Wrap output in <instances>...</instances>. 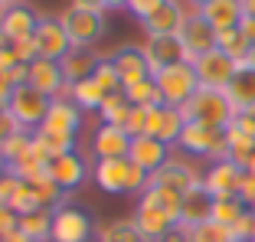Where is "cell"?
<instances>
[{"label":"cell","mask_w":255,"mask_h":242,"mask_svg":"<svg viewBox=\"0 0 255 242\" xmlns=\"http://www.w3.org/2000/svg\"><path fill=\"white\" fill-rule=\"evenodd\" d=\"M233 124H236L239 131H246L249 137H255V108H246V112H239Z\"/></svg>","instance_id":"46"},{"label":"cell","mask_w":255,"mask_h":242,"mask_svg":"<svg viewBox=\"0 0 255 242\" xmlns=\"http://www.w3.org/2000/svg\"><path fill=\"white\" fill-rule=\"evenodd\" d=\"M69 102H72L79 112H92V108H102L105 102V92L95 79H85V82H75L69 85Z\"/></svg>","instance_id":"29"},{"label":"cell","mask_w":255,"mask_h":242,"mask_svg":"<svg viewBox=\"0 0 255 242\" xmlns=\"http://www.w3.org/2000/svg\"><path fill=\"white\" fill-rule=\"evenodd\" d=\"M95 79L98 85H102V92L105 95H115V92H125V85H121V76H118V69H115V62H112V56H105V59H98V66H95Z\"/></svg>","instance_id":"38"},{"label":"cell","mask_w":255,"mask_h":242,"mask_svg":"<svg viewBox=\"0 0 255 242\" xmlns=\"http://www.w3.org/2000/svg\"><path fill=\"white\" fill-rule=\"evenodd\" d=\"M3 3H7V7H23L26 0H3Z\"/></svg>","instance_id":"57"},{"label":"cell","mask_w":255,"mask_h":242,"mask_svg":"<svg viewBox=\"0 0 255 242\" xmlns=\"http://www.w3.org/2000/svg\"><path fill=\"white\" fill-rule=\"evenodd\" d=\"M193 69H196V79H200V89H219V92H226V85L233 82L239 62H233L223 49H210V53H203L200 59L193 62Z\"/></svg>","instance_id":"8"},{"label":"cell","mask_w":255,"mask_h":242,"mask_svg":"<svg viewBox=\"0 0 255 242\" xmlns=\"http://www.w3.org/2000/svg\"><path fill=\"white\" fill-rule=\"evenodd\" d=\"M16 131H20V124H16V118L10 112H0V147H3V144L10 141V137L16 134Z\"/></svg>","instance_id":"44"},{"label":"cell","mask_w":255,"mask_h":242,"mask_svg":"<svg viewBox=\"0 0 255 242\" xmlns=\"http://www.w3.org/2000/svg\"><path fill=\"white\" fill-rule=\"evenodd\" d=\"M20 187H23V180L16 174H10V170L0 177V206H10V200L16 197V190H20Z\"/></svg>","instance_id":"41"},{"label":"cell","mask_w":255,"mask_h":242,"mask_svg":"<svg viewBox=\"0 0 255 242\" xmlns=\"http://www.w3.org/2000/svg\"><path fill=\"white\" fill-rule=\"evenodd\" d=\"M92 151H95L98 160H115V157H128L131 151V137H128L125 128L118 124H102L92 137Z\"/></svg>","instance_id":"20"},{"label":"cell","mask_w":255,"mask_h":242,"mask_svg":"<svg viewBox=\"0 0 255 242\" xmlns=\"http://www.w3.org/2000/svg\"><path fill=\"white\" fill-rule=\"evenodd\" d=\"M246 210H249V206L242 203L239 197L216 200V203H213V216H210V220H213V223H219V226H229V229H233L236 223L242 220V213H246Z\"/></svg>","instance_id":"34"},{"label":"cell","mask_w":255,"mask_h":242,"mask_svg":"<svg viewBox=\"0 0 255 242\" xmlns=\"http://www.w3.org/2000/svg\"><path fill=\"white\" fill-rule=\"evenodd\" d=\"M137 226V233L144 236V242H160L170 229H177V220H170L167 213H160L157 206H150V203H137V213L131 216Z\"/></svg>","instance_id":"19"},{"label":"cell","mask_w":255,"mask_h":242,"mask_svg":"<svg viewBox=\"0 0 255 242\" xmlns=\"http://www.w3.org/2000/svg\"><path fill=\"white\" fill-rule=\"evenodd\" d=\"M249 174H255V154H252V160H249V167H246Z\"/></svg>","instance_id":"59"},{"label":"cell","mask_w":255,"mask_h":242,"mask_svg":"<svg viewBox=\"0 0 255 242\" xmlns=\"http://www.w3.org/2000/svg\"><path fill=\"white\" fill-rule=\"evenodd\" d=\"M10 99H13V85L0 76V112H7V108H10Z\"/></svg>","instance_id":"49"},{"label":"cell","mask_w":255,"mask_h":242,"mask_svg":"<svg viewBox=\"0 0 255 242\" xmlns=\"http://www.w3.org/2000/svg\"><path fill=\"white\" fill-rule=\"evenodd\" d=\"M95 183L105 193H128V174H131V160L115 157V160H98L95 164Z\"/></svg>","instance_id":"22"},{"label":"cell","mask_w":255,"mask_h":242,"mask_svg":"<svg viewBox=\"0 0 255 242\" xmlns=\"http://www.w3.org/2000/svg\"><path fill=\"white\" fill-rule=\"evenodd\" d=\"M252 242H255V239H252Z\"/></svg>","instance_id":"63"},{"label":"cell","mask_w":255,"mask_h":242,"mask_svg":"<svg viewBox=\"0 0 255 242\" xmlns=\"http://www.w3.org/2000/svg\"><path fill=\"white\" fill-rule=\"evenodd\" d=\"M242 13H246V16H255V0H242Z\"/></svg>","instance_id":"54"},{"label":"cell","mask_w":255,"mask_h":242,"mask_svg":"<svg viewBox=\"0 0 255 242\" xmlns=\"http://www.w3.org/2000/svg\"><path fill=\"white\" fill-rule=\"evenodd\" d=\"M183 121H193V124H203V128H216V131H226L229 124L236 121V108L233 102L226 99V92L219 89H200L187 105L180 108Z\"/></svg>","instance_id":"1"},{"label":"cell","mask_w":255,"mask_h":242,"mask_svg":"<svg viewBox=\"0 0 255 242\" xmlns=\"http://www.w3.org/2000/svg\"><path fill=\"white\" fill-rule=\"evenodd\" d=\"M125 95H128V102L137 105V108H157V105H164V102H160V92H157L154 76L144 79V82H137V85H131V89H125Z\"/></svg>","instance_id":"33"},{"label":"cell","mask_w":255,"mask_h":242,"mask_svg":"<svg viewBox=\"0 0 255 242\" xmlns=\"http://www.w3.org/2000/svg\"><path fill=\"white\" fill-rule=\"evenodd\" d=\"M98 242H144V236L137 233L134 220H118V223H108V226H102Z\"/></svg>","instance_id":"35"},{"label":"cell","mask_w":255,"mask_h":242,"mask_svg":"<svg viewBox=\"0 0 255 242\" xmlns=\"http://www.w3.org/2000/svg\"><path fill=\"white\" fill-rule=\"evenodd\" d=\"M0 46H10V39H7V36H3V33H0Z\"/></svg>","instance_id":"61"},{"label":"cell","mask_w":255,"mask_h":242,"mask_svg":"<svg viewBox=\"0 0 255 242\" xmlns=\"http://www.w3.org/2000/svg\"><path fill=\"white\" fill-rule=\"evenodd\" d=\"M203 183V177L196 174L193 167L187 164V160H167L160 170H154L150 174V183L147 187H170V190H177V193H190L193 187H200Z\"/></svg>","instance_id":"13"},{"label":"cell","mask_w":255,"mask_h":242,"mask_svg":"<svg viewBox=\"0 0 255 242\" xmlns=\"http://www.w3.org/2000/svg\"><path fill=\"white\" fill-rule=\"evenodd\" d=\"M79 124H82V115H79V108H75L69 99H53V105H49V115H46V121L39 124L36 131H46V134H69V137H75Z\"/></svg>","instance_id":"18"},{"label":"cell","mask_w":255,"mask_h":242,"mask_svg":"<svg viewBox=\"0 0 255 242\" xmlns=\"http://www.w3.org/2000/svg\"><path fill=\"white\" fill-rule=\"evenodd\" d=\"M246 66H249V69H252V72H255V46H252V49H249V59H246Z\"/></svg>","instance_id":"55"},{"label":"cell","mask_w":255,"mask_h":242,"mask_svg":"<svg viewBox=\"0 0 255 242\" xmlns=\"http://www.w3.org/2000/svg\"><path fill=\"white\" fill-rule=\"evenodd\" d=\"M0 242H33V239H26V236H23L20 229H13V233H7V236H3Z\"/></svg>","instance_id":"52"},{"label":"cell","mask_w":255,"mask_h":242,"mask_svg":"<svg viewBox=\"0 0 255 242\" xmlns=\"http://www.w3.org/2000/svg\"><path fill=\"white\" fill-rule=\"evenodd\" d=\"M233 239L236 242H252L255 239V213L252 210H246V213H242V220L233 226Z\"/></svg>","instance_id":"40"},{"label":"cell","mask_w":255,"mask_h":242,"mask_svg":"<svg viewBox=\"0 0 255 242\" xmlns=\"http://www.w3.org/2000/svg\"><path fill=\"white\" fill-rule=\"evenodd\" d=\"M16 53H13V46H0V76H7L10 69L16 66Z\"/></svg>","instance_id":"48"},{"label":"cell","mask_w":255,"mask_h":242,"mask_svg":"<svg viewBox=\"0 0 255 242\" xmlns=\"http://www.w3.org/2000/svg\"><path fill=\"white\" fill-rule=\"evenodd\" d=\"M13 46V53H16V59L23 62V66H30V62H36L39 59V53H36V39H20V43H10Z\"/></svg>","instance_id":"42"},{"label":"cell","mask_w":255,"mask_h":242,"mask_svg":"<svg viewBox=\"0 0 255 242\" xmlns=\"http://www.w3.org/2000/svg\"><path fill=\"white\" fill-rule=\"evenodd\" d=\"M85 174H89V167H85V160L79 157V154H66V157L49 160V177H53V183H59L62 190H75L85 180Z\"/></svg>","instance_id":"25"},{"label":"cell","mask_w":255,"mask_h":242,"mask_svg":"<svg viewBox=\"0 0 255 242\" xmlns=\"http://www.w3.org/2000/svg\"><path fill=\"white\" fill-rule=\"evenodd\" d=\"M187 13L190 10H183L180 0H167L164 7H157L147 20H141V26L147 36H177L183 20H187Z\"/></svg>","instance_id":"17"},{"label":"cell","mask_w":255,"mask_h":242,"mask_svg":"<svg viewBox=\"0 0 255 242\" xmlns=\"http://www.w3.org/2000/svg\"><path fill=\"white\" fill-rule=\"evenodd\" d=\"M128 160L134 167H141V170H147V174H154V170H160V167L170 160V147H167L164 141H157V137H150V134L131 137Z\"/></svg>","instance_id":"15"},{"label":"cell","mask_w":255,"mask_h":242,"mask_svg":"<svg viewBox=\"0 0 255 242\" xmlns=\"http://www.w3.org/2000/svg\"><path fill=\"white\" fill-rule=\"evenodd\" d=\"M252 213H255V206H252Z\"/></svg>","instance_id":"62"},{"label":"cell","mask_w":255,"mask_h":242,"mask_svg":"<svg viewBox=\"0 0 255 242\" xmlns=\"http://www.w3.org/2000/svg\"><path fill=\"white\" fill-rule=\"evenodd\" d=\"M7 10H10V7L3 3V0H0V20H3V13H7Z\"/></svg>","instance_id":"60"},{"label":"cell","mask_w":255,"mask_h":242,"mask_svg":"<svg viewBox=\"0 0 255 242\" xmlns=\"http://www.w3.org/2000/svg\"><path fill=\"white\" fill-rule=\"evenodd\" d=\"M53 242H92V216L66 203L53 213Z\"/></svg>","instance_id":"9"},{"label":"cell","mask_w":255,"mask_h":242,"mask_svg":"<svg viewBox=\"0 0 255 242\" xmlns=\"http://www.w3.org/2000/svg\"><path fill=\"white\" fill-rule=\"evenodd\" d=\"M72 7H82V10H105L102 0H72Z\"/></svg>","instance_id":"51"},{"label":"cell","mask_w":255,"mask_h":242,"mask_svg":"<svg viewBox=\"0 0 255 242\" xmlns=\"http://www.w3.org/2000/svg\"><path fill=\"white\" fill-rule=\"evenodd\" d=\"M177 36H180L183 49H187V62H196L203 53L216 49V36H219V33L213 30L210 23H206V16H203L200 10H190Z\"/></svg>","instance_id":"7"},{"label":"cell","mask_w":255,"mask_h":242,"mask_svg":"<svg viewBox=\"0 0 255 242\" xmlns=\"http://www.w3.org/2000/svg\"><path fill=\"white\" fill-rule=\"evenodd\" d=\"M187 154H196V157H206V160H229V137L226 131H216V128H203V124H193L187 121L180 141H177Z\"/></svg>","instance_id":"4"},{"label":"cell","mask_w":255,"mask_h":242,"mask_svg":"<svg viewBox=\"0 0 255 242\" xmlns=\"http://www.w3.org/2000/svg\"><path fill=\"white\" fill-rule=\"evenodd\" d=\"M59 66H62V76H66V85H75V82H85V79L95 76L98 56H92L89 49H72Z\"/></svg>","instance_id":"28"},{"label":"cell","mask_w":255,"mask_h":242,"mask_svg":"<svg viewBox=\"0 0 255 242\" xmlns=\"http://www.w3.org/2000/svg\"><path fill=\"white\" fill-rule=\"evenodd\" d=\"M33 39H36V53H39V59L62 62L69 53H72V39H69V33H66V26H62L59 16H39Z\"/></svg>","instance_id":"6"},{"label":"cell","mask_w":255,"mask_h":242,"mask_svg":"<svg viewBox=\"0 0 255 242\" xmlns=\"http://www.w3.org/2000/svg\"><path fill=\"white\" fill-rule=\"evenodd\" d=\"M125 131H128V137H141L144 131H147V108L131 105V112H128V121H125Z\"/></svg>","instance_id":"39"},{"label":"cell","mask_w":255,"mask_h":242,"mask_svg":"<svg viewBox=\"0 0 255 242\" xmlns=\"http://www.w3.org/2000/svg\"><path fill=\"white\" fill-rule=\"evenodd\" d=\"M49 105H53V99H46L43 92H36L33 85H20V89H13V99H10L7 112L16 118L20 128L33 131V128H39V124L46 121Z\"/></svg>","instance_id":"5"},{"label":"cell","mask_w":255,"mask_h":242,"mask_svg":"<svg viewBox=\"0 0 255 242\" xmlns=\"http://www.w3.org/2000/svg\"><path fill=\"white\" fill-rule=\"evenodd\" d=\"M183 128H187V121H183L180 108H170V105L147 108V131H144V134H150V137H157V141H164L167 147L180 141Z\"/></svg>","instance_id":"11"},{"label":"cell","mask_w":255,"mask_h":242,"mask_svg":"<svg viewBox=\"0 0 255 242\" xmlns=\"http://www.w3.org/2000/svg\"><path fill=\"white\" fill-rule=\"evenodd\" d=\"M102 7H105V10H121V7H125L128 10V0H102Z\"/></svg>","instance_id":"53"},{"label":"cell","mask_w":255,"mask_h":242,"mask_svg":"<svg viewBox=\"0 0 255 242\" xmlns=\"http://www.w3.org/2000/svg\"><path fill=\"white\" fill-rule=\"evenodd\" d=\"M154 82H157L160 102L170 108H183L200 92V79H196L193 62H177V66L160 69V72H154Z\"/></svg>","instance_id":"2"},{"label":"cell","mask_w":255,"mask_h":242,"mask_svg":"<svg viewBox=\"0 0 255 242\" xmlns=\"http://www.w3.org/2000/svg\"><path fill=\"white\" fill-rule=\"evenodd\" d=\"M226 137H229V160L246 170L249 160H252V154H255V137H249L246 131H239L236 124L226 128Z\"/></svg>","instance_id":"30"},{"label":"cell","mask_w":255,"mask_h":242,"mask_svg":"<svg viewBox=\"0 0 255 242\" xmlns=\"http://www.w3.org/2000/svg\"><path fill=\"white\" fill-rule=\"evenodd\" d=\"M239 33L255 46V16H242V20H239Z\"/></svg>","instance_id":"50"},{"label":"cell","mask_w":255,"mask_h":242,"mask_svg":"<svg viewBox=\"0 0 255 242\" xmlns=\"http://www.w3.org/2000/svg\"><path fill=\"white\" fill-rule=\"evenodd\" d=\"M213 203L216 200L206 193V187H193L190 193H183V206H180V229H193L200 223H206L213 216Z\"/></svg>","instance_id":"21"},{"label":"cell","mask_w":255,"mask_h":242,"mask_svg":"<svg viewBox=\"0 0 255 242\" xmlns=\"http://www.w3.org/2000/svg\"><path fill=\"white\" fill-rule=\"evenodd\" d=\"M242 177L246 170L236 167L233 160H216V164L203 174V187L213 200H229V197H239V187H242Z\"/></svg>","instance_id":"10"},{"label":"cell","mask_w":255,"mask_h":242,"mask_svg":"<svg viewBox=\"0 0 255 242\" xmlns=\"http://www.w3.org/2000/svg\"><path fill=\"white\" fill-rule=\"evenodd\" d=\"M226 99L233 102L236 112H246V108H255V72L249 66L236 69L233 82L226 85Z\"/></svg>","instance_id":"26"},{"label":"cell","mask_w":255,"mask_h":242,"mask_svg":"<svg viewBox=\"0 0 255 242\" xmlns=\"http://www.w3.org/2000/svg\"><path fill=\"white\" fill-rule=\"evenodd\" d=\"M144 56H147V62H150V72H160V69H167V66L187 62V49H183L180 36H147Z\"/></svg>","instance_id":"16"},{"label":"cell","mask_w":255,"mask_h":242,"mask_svg":"<svg viewBox=\"0 0 255 242\" xmlns=\"http://www.w3.org/2000/svg\"><path fill=\"white\" fill-rule=\"evenodd\" d=\"M53 213H56V210H46V206H39V210L20 216L16 229H20L26 239H33V242H53Z\"/></svg>","instance_id":"27"},{"label":"cell","mask_w":255,"mask_h":242,"mask_svg":"<svg viewBox=\"0 0 255 242\" xmlns=\"http://www.w3.org/2000/svg\"><path fill=\"white\" fill-rule=\"evenodd\" d=\"M190 3H193V10H203L206 3H210V0H190Z\"/></svg>","instance_id":"56"},{"label":"cell","mask_w":255,"mask_h":242,"mask_svg":"<svg viewBox=\"0 0 255 242\" xmlns=\"http://www.w3.org/2000/svg\"><path fill=\"white\" fill-rule=\"evenodd\" d=\"M164 3H167V0H128V10H131L137 20H147V16L154 13L157 7H164Z\"/></svg>","instance_id":"43"},{"label":"cell","mask_w":255,"mask_h":242,"mask_svg":"<svg viewBox=\"0 0 255 242\" xmlns=\"http://www.w3.org/2000/svg\"><path fill=\"white\" fill-rule=\"evenodd\" d=\"M36 23H39V16L33 13L26 3H23V7H10L7 13H3V20H0V33H3L10 43H20V39H30L33 33H36Z\"/></svg>","instance_id":"23"},{"label":"cell","mask_w":255,"mask_h":242,"mask_svg":"<svg viewBox=\"0 0 255 242\" xmlns=\"http://www.w3.org/2000/svg\"><path fill=\"white\" fill-rule=\"evenodd\" d=\"M187 242H236V239H233V229L229 226H219V223L206 220L200 226L187 229Z\"/></svg>","instance_id":"36"},{"label":"cell","mask_w":255,"mask_h":242,"mask_svg":"<svg viewBox=\"0 0 255 242\" xmlns=\"http://www.w3.org/2000/svg\"><path fill=\"white\" fill-rule=\"evenodd\" d=\"M16 223H20V216H16L10 206H0V239H3L7 233H13Z\"/></svg>","instance_id":"47"},{"label":"cell","mask_w":255,"mask_h":242,"mask_svg":"<svg viewBox=\"0 0 255 242\" xmlns=\"http://www.w3.org/2000/svg\"><path fill=\"white\" fill-rule=\"evenodd\" d=\"M112 62H115V69H118L125 89H131V85H137V82H144V79L154 76L147 56H144V46H121L118 53L112 56Z\"/></svg>","instance_id":"14"},{"label":"cell","mask_w":255,"mask_h":242,"mask_svg":"<svg viewBox=\"0 0 255 242\" xmlns=\"http://www.w3.org/2000/svg\"><path fill=\"white\" fill-rule=\"evenodd\" d=\"M7 170H10V167H7V160H3V157H0V177H3V174H7Z\"/></svg>","instance_id":"58"},{"label":"cell","mask_w":255,"mask_h":242,"mask_svg":"<svg viewBox=\"0 0 255 242\" xmlns=\"http://www.w3.org/2000/svg\"><path fill=\"white\" fill-rule=\"evenodd\" d=\"M30 147H33V131L20 128L7 144H3V147H0V157L7 160V167H10V164H16L20 157H26V154H30Z\"/></svg>","instance_id":"37"},{"label":"cell","mask_w":255,"mask_h":242,"mask_svg":"<svg viewBox=\"0 0 255 242\" xmlns=\"http://www.w3.org/2000/svg\"><path fill=\"white\" fill-rule=\"evenodd\" d=\"M216 49H223V53L229 56L233 62L246 66V59H249V49H252V43H249V39L239 33V26H236V30H226V33H219V36H216Z\"/></svg>","instance_id":"31"},{"label":"cell","mask_w":255,"mask_h":242,"mask_svg":"<svg viewBox=\"0 0 255 242\" xmlns=\"http://www.w3.org/2000/svg\"><path fill=\"white\" fill-rule=\"evenodd\" d=\"M62 26H66L72 49H89L102 39L105 33V10H82V7H69L59 13Z\"/></svg>","instance_id":"3"},{"label":"cell","mask_w":255,"mask_h":242,"mask_svg":"<svg viewBox=\"0 0 255 242\" xmlns=\"http://www.w3.org/2000/svg\"><path fill=\"white\" fill-rule=\"evenodd\" d=\"M200 13L206 16V23H210L216 33L236 30V26H239V20L246 16V13H242V0H210Z\"/></svg>","instance_id":"24"},{"label":"cell","mask_w":255,"mask_h":242,"mask_svg":"<svg viewBox=\"0 0 255 242\" xmlns=\"http://www.w3.org/2000/svg\"><path fill=\"white\" fill-rule=\"evenodd\" d=\"M239 200H242V203L249 206V210H252V206H255V174H249V170H246V177H242V187H239Z\"/></svg>","instance_id":"45"},{"label":"cell","mask_w":255,"mask_h":242,"mask_svg":"<svg viewBox=\"0 0 255 242\" xmlns=\"http://www.w3.org/2000/svg\"><path fill=\"white\" fill-rule=\"evenodd\" d=\"M26 85H33L36 92H43L46 99H66V76H62V66L53 59H36L30 62V79H26Z\"/></svg>","instance_id":"12"},{"label":"cell","mask_w":255,"mask_h":242,"mask_svg":"<svg viewBox=\"0 0 255 242\" xmlns=\"http://www.w3.org/2000/svg\"><path fill=\"white\" fill-rule=\"evenodd\" d=\"M128 112H131V102H128L125 92L105 95V102H102V108H98V115H102V124H118V128H125Z\"/></svg>","instance_id":"32"}]
</instances>
